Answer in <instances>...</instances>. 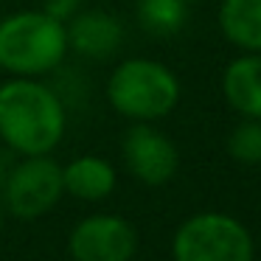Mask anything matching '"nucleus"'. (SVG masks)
Listing matches in <instances>:
<instances>
[{
  "mask_svg": "<svg viewBox=\"0 0 261 261\" xmlns=\"http://www.w3.org/2000/svg\"><path fill=\"white\" fill-rule=\"evenodd\" d=\"M68 129L62 98L45 82L12 76L0 85V141L14 154H51Z\"/></svg>",
  "mask_w": 261,
  "mask_h": 261,
  "instance_id": "obj_1",
  "label": "nucleus"
},
{
  "mask_svg": "<svg viewBox=\"0 0 261 261\" xmlns=\"http://www.w3.org/2000/svg\"><path fill=\"white\" fill-rule=\"evenodd\" d=\"M68 57L65 23L45 9H25L0 20V70L9 76L40 79Z\"/></svg>",
  "mask_w": 261,
  "mask_h": 261,
  "instance_id": "obj_2",
  "label": "nucleus"
},
{
  "mask_svg": "<svg viewBox=\"0 0 261 261\" xmlns=\"http://www.w3.org/2000/svg\"><path fill=\"white\" fill-rule=\"evenodd\" d=\"M107 101L124 118L152 124L180 104V79L158 59L132 57L110 73Z\"/></svg>",
  "mask_w": 261,
  "mask_h": 261,
  "instance_id": "obj_3",
  "label": "nucleus"
},
{
  "mask_svg": "<svg viewBox=\"0 0 261 261\" xmlns=\"http://www.w3.org/2000/svg\"><path fill=\"white\" fill-rule=\"evenodd\" d=\"M174 261H253L255 242L244 222L219 211L194 214L171 239Z\"/></svg>",
  "mask_w": 261,
  "mask_h": 261,
  "instance_id": "obj_4",
  "label": "nucleus"
},
{
  "mask_svg": "<svg viewBox=\"0 0 261 261\" xmlns=\"http://www.w3.org/2000/svg\"><path fill=\"white\" fill-rule=\"evenodd\" d=\"M62 194V166L51 154H31L9 166L6 180L0 186V202L12 216L31 222L57 208Z\"/></svg>",
  "mask_w": 261,
  "mask_h": 261,
  "instance_id": "obj_5",
  "label": "nucleus"
},
{
  "mask_svg": "<svg viewBox=\"0 0 261 261\" xmlns=\"http://www.w3.org/2000/svg\"><path fill=\"white\" fill-rule=\"evenodd\" d=\"M73 261H132L138 253V230L118 214H93L76 222L68 236Z\"/></svg>",
  "mask_w": 261,
  "mask_h": 261,
  "instance_id": "obj_6",
  "label": "nucleus"
},
{
  "mask_svg": "<svg viewBox=\"0 0 261 261\" xmlns=\"http://www.w3.org/2000/svg\"><path fill=\"white\" fill-rule=\"evenodd\" d=\"M126 171L143 186H166L180 169V152L174 141L149 121H135L121 141Z\"/></svg>",
  "mask_w": 261,
  "mask_h": 261,
  "instance_id": "obj_7",
  "label": "nucleus"
},
{
  "mask_svg": "<svg viewBox=\"0 0 261 261\" xmlns=\"http://www.w3.org/2000/svg\"><path fill=\"white\" fill-rule=\"evenodd\" d=\"M68 51H76L85 59H110L124 42V25L104 9H79L65 23Z\"/></svg>",
  "mask_w": 261,
  "mask_h": 261,
  "instance_id": "obj_8",
  "label": "nucleus"
},
{
  "mask_svg": "<svg viewBox=\"0 0 261 261\" xmlns=\"http://www.w3.org/2000/svg\"><path fill=\"white\" fill-rule=\"evenodd\" d=\"M222 93L242 118L261 121V54L233 59L222 73Z\"/></svg>",
  "mask_w": 261,
  "mask_h": 261,
  "instance_id": "obj_9",
  "label": "nucleus"
},
{
  "mask_svg": "<svg viewBox=\"0 0 261 261\" xmlns=\"http://www.w3.org/2000/svg\"><path fill=\"white\" fill-rule=\"evenodd\" d=\"M65 194L82 199V202H101L115 191V166L98 154H82L73 158L68 166H62Z\"/></svg>",
  "mask_w": 261,
  "mask_h": 261,
  "instance_id": "obj_10",
  "label": "nucleus"
},
{
  "mask_svg": "<svg viewBox=\"0 0 261 261\" xmlns=\"http://www.w3.org/2000/svg\"><path fill=\"white\" fill-rule=\"evenodd\" d=\"M219 29L244 54H261V0H222Z\"/></svg>",
  "mask_w": 261,
  "mask_h": 261,
  "instance_id": "obj_11",
  "label": "nucleus"
},
{
  "mask_svg": "<svg viewBox=\"0 0 261 261\" xmlns=\"http://www.w3.org/2000/svg\"><path fill=\"white\" fill-rule=\"evenodd\" d=\"M186 0H138V20L149 34L171 37L186 25Z\"/></svg>",
  "mask_w": 261,
  "mask_h": 261,
  "instance_id": "obj_12",
  "label": "nucleus"
},
{
  "mask_svg": "<svg viewBox=\"0 0 261 261\" xmlns=\"http://www.w3.org/2000/svg\"><path fill=\"white\" fill-rule=\"evenodd\" d=\"M227 152L236 163L261 166V121L242 118L227 138Z\"/></svg>",
  "mask_w": 261,
  "mask_h": 261,
  "instance_id": "obj_13",
  "label": "nucleus"
},
{
  "mask_svg": "<svg viewBox=\"0 0 261 261\" xmlns=\"http://www.w3.org/2000/svg\"><path fill=\"white\" fill-rule=\"evenodd\" d=\"M42 9H45L48 14H54L57 20L68 23V20L82 9V0H45V3H42Z\"/></svg>",
  "mask_w": 261,
  "mask_h": 261,
  "instance_id": "obj_14",
  "label": "nucleus"
},
{
  "mask_svg": "<svg viewBox=\"0 0 261 261\" xmlns=\"http://www.w3.org/2000/svg\"><path fill=\"white\" fill-rule=\"evenodd\" d=\"M0 227H3V202H0Z\"/></svg>",
  "mask_w": 261,
  "mask_h": 261,
  "instance_id": "obj_15",
  "label": "nucleus"
},
{
  "mask_svg": "<svg viewBox=\"0 0 261 261\" xmlns=\"http://www.w3.org/2000/svg\"><path fill=\"white\" fill-rule=\"evenodd\" d=\"M186 3H194V0H186Z\"/></svg>",
  "mask_w": 261,
  "mask_h": 261,
  "instance_id": "obj_16",
  "label": "nucleus"
}]
</instances>
